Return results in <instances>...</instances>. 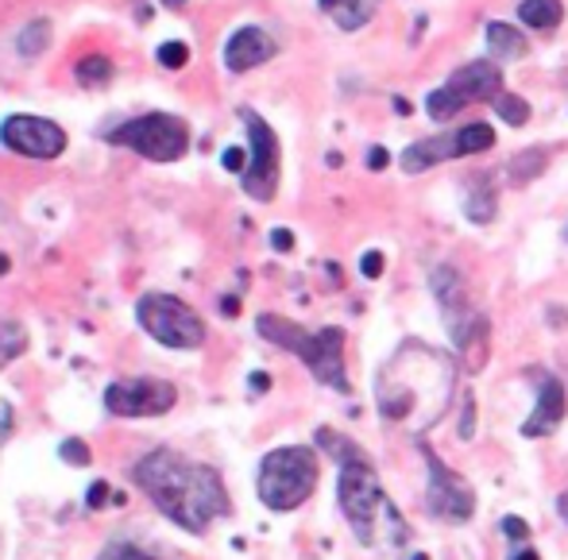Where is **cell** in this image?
Returning a JSON list of instances; mask_svg holds the SVG:
<instances>
[{
    "instance_id": "1",
    "label": "cell",
    "mask_w": 568,
    "mask_h": 560,
    "mask_svg": "<svg viewBox=\"0 0 568 560\" xmlns=\"http://www.w3.org/2000/svg\"><path fill=\"white\" fill-rule=\"evenodd\" d=\"M456 390V364L442 348L406 340L375 371V410L410 434H426L449 410Z\"/></svg>"
},
{
    "instance_id": "2",
    "label": "cell",
    "mask_w": 568,
    "mask_h": 560,
    "mask_svg": "<svg viewBox=\"0 0 568 560\" xmlns=\"http://www.w3.org/2000/svg\"><path fill=\"white\" fill-rule=\"evenodd\" d=\"M132 479L155 510L186 533H205L232 510L225 479L210 464H197L174 448H151L132 464Z\"/></svg>"
},
{
    "instance_id": "3",
    "label": "cell",
    "mask_w": 568,
    "mask_h": 560,
    "mask_svg": "<svg viewBox=\"0 0 568 560\" xmlns=\"http://www.w3.org/2000/svg\"><path fill=\"white\" fill-rule=\"evenodd\" d=\"M317 445L341 464L337 479V499L341 515L348 518L352 533H356L359 546L367 549H398L406 546L410 530H406L398 507L387 499L379 476H375L372 460L359 445H352L348 437L333 434V429H317Z\"/></svg>"
},
{
    "instance_id": "4",
    "label": "cell",
    "mask_w": 568,
    "mask_h": 560,
    "mask_svg": "<svg viewBox=\"0 0 568 560\" xmlns=\"http://www.w3.org/2000/svg\"><path fill=\"white\" fill-rule=\"evenodd\" d=\"M255 333H260L263 340L278 344L283 352H294V356L310 367V375H314L317 383H325V387H333L337 395H348L352 390L348 371H344V329H337V325L310 333L278 314H260L255 317Z\"/></svg>"
},
{
    "instance_id": "5",
    "label": "cell",
    "mask_w": 568,
    "mask_h": 560,
    "mask_svg": "<svg viewBox=\"0 0 568 560\" xmlns=\"http://www.w3.org/2000/svg\"><path fill=\"white\" fill-rule=\"evenodd\" d=\"M317 479H322V460H317L314 448L283 445L263 456L255 491H260L263 507L286 515V510H298L317 491Z\"/></svg>"
},
{
    "instance_id": "6",
    "label": "cell",
    "mask_w": 568,
    "mask_h": 560,
    "mask_svg": "<svg viewBox=\"0 0 568 560\" xmlns=\"http://www.w3.org/2000/svg\"><path fill=\"white\" fill-rule=\"evenodd\" d=\"M105 140L135 151L140 159H151V163H174L190 151V128L171 112H148V116L124 120L113 132H105Z\"/></svg>"
},
{
    "instance_id": "7",
    "label": "cell",
    "mask_w": 568,
    "mask_h": 560,
    "mask_svg": "<svg viewBox=\"0 0 568 560\" xmlns=\"http://www.w3.org/2000/svg\"><path fill=\"white\" fill-rule=\"evenodd\" d=\"M135 322L148 336H155L163 348L194 352L205 344V322L194 314V306L174 294H143L135 302Z\"/></svg>"
},
{
    "instance_id": "8",
    "label": "cell",
    "mask_w": 568,
    "mask_h": 560,
    "mask_svg": "<svg viewBox=\"0 0 568 560\" xmlns=\"http://www.w3.org/2000/svg\"><path fill=\"white\" fill-rule=\"evenodd\" d=\"M499 93H503V67H495V62H468V67L456 70L442 90L429 93L426 112H429V120L445 124V120H453L456 112L464 105H471V101H487V98L495 101Z\"/></svg>"
},
{
    "instance_id": "9",
    "label": "cell",
    "mask_w": 568,
    "mask_h": 560,
    "mask_svg": "<svg viewBox=\"0 0 568 560\" xmlns=\"http://www.w3.org/2000/svg\"><path fill=\"white\" fill-rule=\"evenodd\" d=\"M240 120H244L247 143H252L247 166H244V174H240L244 194L255 197V202H271L278 190V135L271 132V124L255 109H240Z\"/></svg>"
},
{
    "instance_id": "10",
    "label": "cell",
    "mask_w": 568,
    "mask_h": 560,
    "mask_svg": "<svg viewBox=\"0 0 568 560\" xmlns=\"http://www.w3.org/2000/svg\"><path fill=\"white\" fill-rule=\"evenodd\" d=\"M422 460H426V468H429V487H426L429 515L442 518V522H449V526L471 522V515H476V491L468 487V479L456 476L429 445H422Z\"/></svg>"
},
{
    "instance_id": "11",
    "label": "cell",
    "mask_w": 568,
    "mask_h": 560,
    "mask_svg": "<svg viewBox=\"0 0 568 560\" xmlns=\"http://www.w3.org/2000/svg\"><path fill=\"white\" fill-rule=\"evenodd\" d=\"M434 298H437V306H442L453 340L460 344L464 352H471V344H476V348H484L487 325H484V317L471 309L468 286H464L460 271H456V267H437L434 271Z\"/></svg>"
},
{
    "instance_id": "12",
    "label": "cell",
    "mask_w": 568,
    "mask_h": 560,
    "mask_svg": "<svg viewBox=\"0 0 568 560\" xmlns=\"http://www.w3.org/2000/svg\"><path fill=\"white\" fill-rule=\"evenodd\" d=\"M179 406V387L166 379H151V375H135V379H116L105 387V410L116 418H159Z\"/></svg>"
},
{
    "instance_id": "13",
    "label": "cell",
    "mask_w": 568,
    "mask_h": 560,
    "mask_svg": "<svg viewBox=\"0 0 568 560\" xmlns=\"http://www.w3.org/2000/svg\"><path fill=\"white\" fill-rule=\"evenodd\" d=\"M0 143H4L8 151H16V155L47 163V159H59L62 151H67V132L47 116L16 112V116H8L4 124H0Z\"/></svg>"
},
{
    "instance_id": "14",
    "label": "cell",
    "mask_w": 568,
    "mask_h": 560,
    "mask_svg": "<svg viewBox=\"0 0 568 560\" xmlns=\"http://www.w3.org/2000/svg\"><path fill=\"white\" fill-rule=\"evenodd\" d=\"M568 410V395H565V383L549 371H538V403H534V414L523 421V437H549L561 429Z\"/></svg>"
},
{
    "instance_id": "15",
    "label": "cell",
    "mask_w": 568,
    "mask_h": 560,
    "mask_svg": "<svg viewBox=\"0 0 568 560\" xmlns=\"http://www.w3.org/2000/svg\"><path fill=\"white\" fill-rule=\"evenodd\" d=\"M275 51H278L275 39L263 28H240L232 31V39L225 43V67L232 74H244V70H255L267 59H275Z\"/></svg>"
},
{
    "instance_id": "16",
    "label": "cell",
    "mask_w": 568,
    "mask_h": 560,
    "mask_svg": "<svg viewBox=\"0 0 568 560\" xmlns=\"http://www.w3.org/2000/svg\"><path fill=\"white\" fill-rule=\"evenodd\" d=\"M460 155V147H456V135L442 132V135H429V140H418L414 147L403 151V171L406 174H422L429 171V166L445 163V159H456Z\"/></svg>"
},
{
    "instance_id": "17",
    "label": "cell",
    "mask_w": 568,
    "mask_h": 560,
    "mask_svg": "<svg viewBox=\"0 0 568 560\" xmlns=\"http://www.w3.org/2000/svg\"><path fill=\"white\" fill-rule=\"evenodd\" d=\"M317 4H322V12L329 16L341 31H359L375 16L379 0H317Z\"/></svg>"
},
{
    "instance_id": "18",
    "label": "cell",
    "mask_w": 568,
    "mask_h": 560,
    "mask_svg": "<svg viewBox=\"0 0 568 560\" xmlns=\"http://www.w3.org/2000/svg\"><path fill=\"white\" fill-rule=\"evenodd\" d=\"M487 47H491V54L499 62H510V59H523L526 47H530V39H526L518 28H510V23L491 20L487 23Z\"/></svg>"
},
{
    "instance_id": "19",
    "label": "cell",
    "mask_w": 568,
    "mask_h": 560,
    "mask_svg": "<svg viewBox=\"0 0 568 560\" xmlns=\"http://www.w3.org/2000/svg\"><path fill=\"white\" fill-rule=\"evenodd\" d=\"M464 213L476 224H491L495 221V190H491V174H476L468 182V197H464Z\"/></svg>"
},
{
    "instance_id": "20",
    "label": "cell",
    "mask_w": 568,
    "mask_h": 560,
    "mask_svg": "<svg viewBox=\"0 0 568 560\" xmlns=\"http://www.w3.org/2000/svg\"><path fill=\"white\" fill-rule=\"evenodd\" d=\"M518 16H523L526 28L549 31L565 20V4L561 0H523V4H518Z\"/></svg>"
},
{
    "instance_id": "21",
    "label": "cell",
    "mask_w": 568,
    "mask_h": 560,
    "mask_svg": "<svg viewBox=\"0 0 568 560\" xmlns=\"http://www.w3.org/2000/svg\"><path fill=\"white\" fill-rule=\"evenodd\" d=\"M116 74L113 59H105V54H85V59H78L74 67V78L85 85V90H101V85H109Z\"/></svg>"
},
{
    "instance_id": "22",
    "label": "cell",
    "mask_w": 568,
    "mask_h": 560,
    "mask_svg": "<svg viewBox=\"0 0 568 560\" xmlns=\"http://www.w3.org/2000/svg\"><path fill=\"white\" fill-rule=\"evenodd\" d=\"M456 147H460V155H479V151H491L495 147V128L484 124V120L460 128V132H456Z\"/></svg>"
},
{
    "instance_id": "23",
    "label": "cell",
    "mask_w": 568,
    "mask_h": 560,
    "mask_svg": "<svg viewBox=\"0 0 568 560\" xmlns=\"http://www.w3.org/2000/svg\"><path fill=\"white\" fill-rule=\"evenodd\" d=\"M28 352V329L20 322H0V371Z\"/></svg>"
},
{
    "instance_id": "24",
    "label": "cell",
    "mask_w": 568,
    "mask_h": 560,
    "mask_svg": "<svg viewBox=\"0 0 568 560\" xmlns=\"http://www.w3.org/2000/svg\"><path fill=\"white\" fill-rule=\"evenodd\" d=\"M47 31H51V23H47V20H31L28 28L20 31V39H16V51L28 54V59H36V54L51 43V35H47Z\"/></svg>"
},
{
    "instance_id": "25",
    "label": "cell",
    "mask_w": 568,
    "mask_h": 560,
    "mask_svg": "<svg viewBox=\"0 0 568 560\" xmlns=\"http://www.w3.org/2000/svg\"><path fill=\"white\" fill-rule=\"evenodd\" d=\"M546 171V151H523V155H515L510 159V179L515 182H530L534 174H541Z\"/></svg>"
},
{
    "instance_id": "26",
    "label": "cell",
    "mask_w": 568,
    "mask_h": 560,
    "mask_svg": "<svg viewBox=\"0 0 568 560\" xmlns=\"http://www.w3.org/2000/svg\"><path fill=\"white\" fill-rule=\"evenodd\" d=\"M495 112H499L510 128H523L526 120H530V105H526L523 98H515V93H499V98H495Z\"/></svg>"
},
{
    "instance_id": "27",
    "label": "cell",
    "mask_w": 568,
    "mask_h": 560,
    "mask_svg": "<svg viewBox=\"0 0 568 560\" xmlns=\"http://www.w3.org/2000/svg\"><path fill=\"white\" fill-rule=\"evenodd\" d=\"M159 62H163L166 70H182L190 62V47L179 43V39H171V43L159 47Z\"/></svg>"
},
{
    "instance_id": "28",
    "label": "cell",
    "mask_w": 568,
    "mask_h": 560,
    "mask_svg": "<svg viewBox=\"0 0 568 560\" xmlns=\"http://www.w3.org/2000/svg\"><path fill=\"white\" fill-rule=\"evenodd\" d=\"M98 560H159V557L143 553V549L132 546V541H113V546H105V553Z\"/></svg>"
},
{
    "instance_id": "29",
    "label": "cell",
    "mask_w": 568,
    "mask_h": 560,
    "mask_svg": "<svg viewBox=\"0 0 568 560\" xmlns=\"http://www.w3.org/2000/svg\"><path fill=\"white\" fill-rule=\"evenodd\" d=\"M59 456L67 464H78V468H85V464L93 460V452H90V445H82V441H74V437H70V441H62V448H59Z\"/></svg>"
},
{
    "instance_id": "30",
    "label": "cell",
    "mask_w": 568,
    "mask_h": 560,
    "mask_svg": "<svg viewBox=\"0 0 568 560\" xmlns=\"http://www.w3.org/2000/svg\"><path fill=\"white\" fill-rule=\"evenodd\" d=\"M383 267H387V259H383L379 252H364V259H359V271H364V278H379Z\"/></svg>"
},
{
    "instance_id": "31",
    "label": "cell",
    "mask_w": 568,
    "mask_h": 560,
    "mask_svg": "<svg viewBox=\"0 0 568 560\" xmlns=\"http://www.w3.org/2000/svg\"><path fill=\"white\" fill-rule=\"evenodd\" d=\"M12 434H16V410L0 398V445H4Z\"/></svg>"
},
{
    "instance_id": "32",
    "label": "cell",
    "mask_w": 568,
    "mask_h": 560,
    "mask_svg": "<svg viewBox=\"0 0 568 560\" xmlns=\"http://www.w3.org/2000/svg\"><path fill=\"white\" fill-rule=\"evenodd\" d=\"M499 530L507 533L510 541H523L526 533H530V530H526V522H523V518H518V515H507V518H503V522H499Z\"/></svg>"
},
{
    "instance_id": "33",
    "label": "cell",
    "mask_w": 568,
    "mask_h": 560,
    "mask_svg": "<svg viewBox=\"0 0 568 560\" xmlns=\"http://www.w3.org/2000/svg\"><path fill=\"white\" fill-rule=\"evenodd\" d=\"M221 163H225V171H240L244 174V166H247V155L240 147H229L225 155H221Z\"/></svg>"
},
{
    "instance_id": "34",
    "label": "cell",
    "mask_w": 568,
    "mask_h": 560,
    "mask_svg": "<svg viewBox=\"0 0 568 560\" xmlns=\"http://www.w3.org/2000/svg\"><path fill=\"white\" fill-rule=\"evenodd\" d=\"M471 429H476V398H468V410H464V421H460V437L468 441Z\"/></svg>"
},
{
    "instance_id": "35",
    "label": "cell",
    "mask_w": 568,
    "mask_h": 560,
    "mask_svg": "<svg viewBox=\"0 0 568 560\" xmlns=\"http://www.w3.org/2000/svg\"><path fill=\"white\" fill-rule=\"evenodd\" d=\"M271 244H275V252H291V247H294V236H291L286 228H275V232H271Z\"/></svg>"
},
{
    "instance_id": "36",
    "label": "cell",
    "mask_w": 568,
    "mask_h": 560,
    "mask_svg": "<svg viewBox=\"0 0 568 560\" xmlns=\"http://www.w3.org/2000/svg\"><path fill=\"white\" fill-rule=\"evenodd\" d=\"M109 502V483H93V491H90V507L93 510H101Z\"/></svg>"
},
{
    "instance_id": "37",
    "label": "cell",
    "mask_w": 568,
    "mask_h": 560,
    "mask_svg": "<svg viewBox=\"0 0 568 560\" xmlns=\"http://www.w3.org/2000/svg\"><path fill=\"white\" fill-rule=\"evenodd\" d=\"M367 166H372V171H383V166H387V151H383V147L367 151Z\"/></svg>"
},
{
    "instance_id": "38",
    "label": "cell",
    "mask_w": 568,
    "mask_h": 560,
    "mask_svg": "<svg viewBox=\"0 0 568 560\" xmlns=\"http://www.w3.org/2000/svg\"><path fill=\"white\" fill-rule=\"evenodd\" d=\"M557 515H561L565 522H568V491L561 495V499H557Z\"/></svg>"
},
{
    "instance_id": "39",
    "label": "cell",
    "mask_w": 568,
    "mask_h": 560,
    "mask_svg": "<svg viewBox=\"0 0 568 560\" xmlns=\"http://www.w3.org/2000/svg\"><path fill=\"white\" fill-rule=\"evenodd\" d=\"M510 560H541V557L534 553V549H523V553H515V557H510Z\"/></svg>"
},
{
    "instance_id": "40",
    "label": "cell",
    "mask_w": 568,
    "mask_h": 560,
    "mask_svg": "<svg viewBox=\"0 0 568 560\" xmlns=\"http://www.w3.org/2000/svg\"><path fill=\"white\" fill-rule=\"evenodd\" d=\"M252 387H255V390H263V387H267V375H263V371H255V379H252Z\"/></svg>"
},
{
    "instance_id": "41",
    "label": "cell",
    "mask_w": 568,
    "mask_h": 560,
    "mask_svg": "<svg viewBox=\"0 0 568 560\" xmlns=\"http://www.w3.org/2000/svg\"><path fill=\"white\" fill-rule=\"evenodd\" d=\"M4 271H8V259H4V255H0V275H4Z\"/></svg>"
},
{
    "instance_id": "42",
    "label": "cell",
    "mask_w": 568,
    "mask_h": 560,
    "mask_svg": "<svg viewBox=\"0 0 568 560\" xmlns=\"http://www.w3.org/2000/svg\"><path fill=\"white\" fill-rule=\"evenodd\" d=\"M171 4H179V0H171Z\"/></svg>"
}]
</instances>
